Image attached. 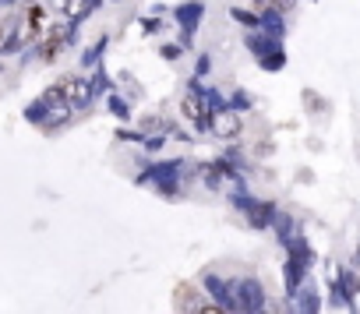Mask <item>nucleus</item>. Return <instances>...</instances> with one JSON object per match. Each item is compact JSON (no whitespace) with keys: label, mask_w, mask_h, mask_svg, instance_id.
<instances>
[{"label":"nucleus","mask_w":360,"mask_h":314,"mask_svg":"<svg viewBox=\"0 0 360 314\" xmlns=\"http://www.w3.org/2000/svg\"><path fill=\"white\" fill-rule=\"evenodd\" d=\"M180 110H184V117H188V120H195L198 127H205V124L212 120L209 103H205V96H198V92H188V96H184V103H180Z\"/></svg>","instance_id":"1"},{"label":"nucleus","mask_w":360,"mask_h":314,"mask_svg":"<svg viewBox=\"0 0 360 314\" xmlns=\"http://www.w3.org/2000/svg\"><path fill=\"white\" fill-rule=\"evenodd\" d=\"M53 96H64L68 103H85V96H89V85H85V81H78V78H64V81H57Z\"/></svg>","instance_id":"2"},{"label":"nucleus","mask_w":360,"mask_h":314,"mask_svg":"<svg viewBox=\"0 0 360 314\" xmlns=\"http://www.w3.org/2000/svg\"><path fill=\"white\" fill-rule=\"evenodd\" d=\"M212 127H216V134H223V138H233V134H240V120H237L233 113H219Z\"/></svg>","instance_id":"3"},{"label":"nucleus","mask_w":360,"mask_h":314,"mask_svg":"<svg viewBox=\"0 0 360 314\" xmlns=\"http://www.w3.org/2000/svg\"><path fill=\"white\" fill-rule=\"evenodd\" d=\"M64 36H68L64 29H53V36L43 43V57H46V60H53V57L60 53V46H64Z\"/></svg>","instance_id":"4"},{"label":"nucleus","mask_w":360,"mask_h":314,"mask_svg":"<svg viewBox=\"0 0 360 314\" xmlns=\"http://www.w3.org/2000/svg\"><path fill=\"white\" fill-rule=\"evenodd\" d=\"M195 314H226V310H223V307H216V303H202Z\"/></svg>","instance_id":"5"},{"label":"nucleus","mask_w":360,"mask_h":314,"mask_svg":"<svg viewBox=\"0 0 360 314\" xmlns=\"http://www.w3.org/2000/svg\"><path fill=\"white\" fill-rule=\"evenodd\" d=\"M276 4H279V8H290V4H293V0H276Z\"/></svg>","instance_id":"6"},{"label":"nucleus","mask_w":360,"mask_h":314,"mask_svg":"<svg viewBox=\"0 0 360 314\" xmlns=\"http://www.w3.org/2000/svg\"><path fill=\"white\" fill-rule=\"evenodd\" d=\"M0 39H4V25H0Z\"/></svg>","instance_id":"7"},{"label":"nucleus","mask_w":360,"mask_h":314,"mask_svg":"<svg viewBox=\"0 0 360 314\" xmlns=\"http://www.w3.org/2000/svg\"><path fill=\"white\" fill-rule=\"evenodd\" d=\"M22 4H32V0H22Z\"/></svg>","instance_id":"8"}]
</instances>
